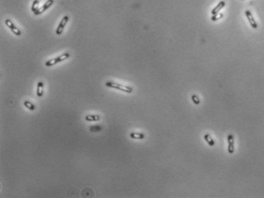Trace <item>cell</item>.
Returning a JSON list of instances; mask_svg holds the SVG:
<instances>
[{"instance_id":"6da1fadb","label":"cell","mask_w":264,"mask_h":198,"mask_svg":"<svg viewBox=\"0 0 264 198\" xmlns=\"http://www.w3.org/2000/svg\"><path fill=\"white\" fill-rule=\"evenodd\" d=\"M105 85L107 86V87H110V88H113V89H117V90H120L121 91H123L125 93H132V88L131 87H127V86H123L121 84H119V83H114L112 81H108L105 83Z\"/></svg>"},{"instance_id":"7a4b0ae2","label":"cell","mask_w":264,"mask_h":198,"mask_svg":"<svg viewBox=\"0 0 264 198\" xmlns=\"http://www.w3.org/2000/svg\"><path fill=\"white\" fill-rule=\"evenodd\" d=\"M68 20H69V16H68V15H65L64 18H62V20L61 21V22H60V24H59V25L58 26L57 30H56V34H57V35H61V34L62 33L63 30H64L65 25H67V22H68Z\"/></svg>"},{"instance_id":"3957f363","label":"cell","mask_w":264,"mask_h":198,"mask_svg":"<svg viewBox=\"0 0 264 198\" xmlns=\"http://www.w3.org/2000/svg\"><path fill=\"white\" fill-rule=\"evenodd\" d=\"M5 25L10 28V29H11V31H12V32L15 35H17V36H19V35H21V34H22V32H21V31L17 28V27H15V25L12 23V21L11 20H9V19H6L5 21Z\"/></svg>"},{"instance_id":"277c9868","label":"cell","mask_w":264,"mask_h":198,"mask_svg":"<svg viewBox=\"0 0 264 198\" xmlns=\"http://www.w3.org/2000/svg\"><path fill=\"white\" fill-rule=\"evenodd\" d=\"M227 142H228V152L229 154H233L234 152V140L233 135H227Z\"/></svg>"},{"instance_id":"5b68a950","label":"cell","mask_w":264,"mask_h":198,"mask_svg":"<svg viewBox=\"0 0 264 198\" xmlns=\"http://www.w3.org/2000/svg\"><path fill=\"white\" fill-rule=\"evenodd\" d=\"M53 3H54V0H48V1L43 5V6H42L41 8H38V10H37V11H35V15H40V14H41L42 12H45V10H47Z\"/></svg>"},{"instance_id":"8992f818","label":"cell","mask_w":264,"mask_h":198,"mask_svg":"<svg viewBox=\"0 0 264 198\" xmlns=\"http://www.w3.org/2000/svg\"><path fill=\"white\" fill-rule=\"evenodd\" d=\"M245 14H246V15H247V19H248V21H249V22H250V25H251L253 28H257L258 27V25H257V22H256V21L254 20V18H253V17L251 12H250V11H246V12H245Z\"/></svg>"},{"instance_id":"52a82bcc","label":"cell","mask_w":264,"mask_h":198,"mask_svg":"<svg viewBox=\"0 0 264 198\" xmlns=\"http://www.w3.org/2000/svg\"><path fill=\"white\" fill-rule=\"evenodd\" d=\"M44 83L42 81H39L37 85V96L38 97H41L43 96L44 93Z\"/></svg>"},{"instance_id":"ba28073f","label":"cell","mask_w":264,"mask_h":198,"mask_svg":"<svg viewBox=\"0 0 264 198\" xmlns=\"http://www.w3.org/2000/svg\"><path fill=\"white\" fill-rule=\"evenodd\" d=\"M224 5H225V2H224V1L220 2L218 3V5H217L215 8H214L212 9V11H211V14H212L213 15L217 14V13L219 12V11H220V10L223 8V7H224Z\"/></svg>"},{"instance_id":"9c48e42d","label":"cell","mask_w":264,"mask_h":198,"mask_svg":"<svg viewBox=\"0 0 264 198\" xmlns=\"http://www.w3.org/2000/svg\"><path fill=\"white\" fill-rule=\"evenodd\" d=\"M100 119V116L97 115H88L85 116V120L87 122H97Z\"/></svg>"},{"instance_id":"30bf717a","label":"cell","mask_w":264,"mask_h":198,"mask_svg":"<svg viewBox=\"0 0 264 198\" xmlns=\"http://www.w3.org/2000/svg\"><path fill=\"white\" fill-rule=\"evenodd\" d=\"M130 138L133 139H142L145 138V135L142 133H137V132H132L130 135Z\"/></svg>"},{"instance_id":"8fae6325","label":"cell","mask_w":264,"mask_h":198,"mask_svg":"<svg viewBox=\"0 0 264 198\" xmlns=\"http://www.w3.org/2000/svg\"><path fill=\"white\" fill-rule=\"evenodd\" d=\"M204 139L207 142V144L210 145V146H214V142L213 139L210 137V135L209 134H205L204 136Z\"/></svg>"},{"instance_id":"7c38bea8","label":"cell","mask_w":264,"mask_h":198,"mask_svg":"<svg viewBox=\"0 0 264 198\" xmlns=\"http://www.w3.org/2000/svg\"><path fill=\"white\" fill-rule=\"evenodd\" d=\"M24 106H25V107H27V108H28L29 110H31V111H34V110L35 109V105H34L33 103H31V102H29V101H25V102H24Z\"/></svg>"},{"instance_id":"4fadbf2b","label":"cell","mask_w":264,"mask_h":198,"mask_svg":"<svg viewBox=\"0 0 264 198\" xmlns=\"http://www.w3.org/2000/svg\"><path fill=\"white\" fill-rule=\"evenodd\" d=\"M57 63H58V60H57V59H56V58H54V59H51V60H48L46 63H45V65H46L47 67H51V66H53V65L56 64Z\"/></svg>"},{"instance_id":"5bb4252c","label":"cell","mask_w":264,"mask_h":198,"mask_svg":"<svg viewBox=\"0 0 264 198\" xmlns=\"http://www.w3.org/2000/svg\"><path fill=\"white\" fill-rule=\"evenodd\" d=\"M223 14L222 13H217V14H216V15H214L212 17H211V20H212L213 21V22H215V21H217V20H218V19H220L221 18H223Z\"/></svg>"},{"instance_id":"9a60e30c","label":"cell","mask_w":264,"mask_h":198,"mask_svg":"<svg viewBox=\"0 0 264 198\" xmlns=\"http://www.w3.org/2000/svg\"><path fill=\"white\" fill-rule=\"evenodd\" d=\"M38 3H39L38 0H35V1L33 2V3H32V6H31V10H32L34 12L38 10Z\"/></svg>"},{"instance_id":"2e32d148","label":"cell","mask_w":264,"mask_h":198,"mask_svg":"<svg viewBox=\"0 0 264 198\" xmlns=\"http://www.w3.org/2000/svg\"><path fill=\"white\" fill-rule=\"evenodd\" d=\"M192 101L194 102V103L195 104V105H199V104H200V100H199V98L198 97V96H196V95L192 96Z\"/></svg>"}]
</instances>
